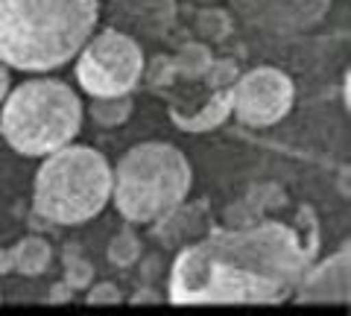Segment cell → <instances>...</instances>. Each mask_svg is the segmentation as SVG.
<instances>
[{
  "label": "cell",
  "mask_w": 351,
  "mask_h": 316,
  "mask_svg": "<svg viewBox=\"0 0 351 316\" xmlns=\"http://www.w3.org/2000/svg\"><path fill=\"white\" fill-rule=\"evenodd\" d=\"M302 234L287 223H246L196 237L176 255L167 276L173 304H281L319 252L311 220Z\"/></svg>",
  "instance_id": "cell-1"
},
{
  "label": "cell",
  "mask_w": 351,
  "mask_h": 316,
  "mask_svg": "<svg viewBox=\"0 0 351 316\" xmlns=\"http://www.w3.org/2000/svg\"><path fill=\"white\" fill-rule=\"evenodd\" d=\"M100 18V0H0V62L44 73L71 62Z\"/></svg>",
  "instance_id": "cell-2"
},
{
  "label": "cell",
  "mask_w": 351,
  "mask_h": 316,
  "mask_svg": "<svg viewBox=\"0 0 351 316\" xmlns=\"http://www.w3.org/2000/svg\"><path fill=\"white\" fill-rule=\"evenodd\" d=\"M82 129V100L68 82L27 80L0 103V135L18 156L44 158L73 144Z\"/></svg>",
  "instance_id": "cell-3"
},
{
  "label": "cell",
  "mask_w": 351,
  "mask_h": 316,
  "mask_svg": "<svg viewBox=\"0 0 351 316\" xmlns=\"http://www.w3.org/2000/svg\"><path fill=\"white\" fill-rule=\"evenodd\" d=\"M112 202V165L103 152L68 144L50 156L36 173L32 211L50 226H82Z\"/></svg>",
  "instance_id": "cell-4"
},
{
  "label": "cell",
  "mask_w": 351,
  "mask_h": 316,
  "mask_svg": "<svg viewBox=\"0 0 351 316\" xmlns=\"http://www.w3.org/2000/svg\"><path fill=\"white\" fill-rule=\"evenodd\" d=\"M193 170L184 152L164 141L132 147L112 170V202L126 223H156L191 193Z\"/></svg>",
  "instance_id": "cell-5"
},
{
  "label": "cell",
  "mask_w": 351,
  "mask_h": 316,
  "mask_svg": "<svg viewBox=\"0 0 351 316\" xmlns=\"http://www.w3.org/2000/svg\"><path fill=\"white\" fill-rule=\"evenodd\" d=\"M76 80L91 97L132 94L144 76V50L132 36L114 27L91 32L76 53Z\"/></svg>",
  "instance_id": "cell-6"
},
{
  "label": "cell",
  "mask_w": 351,
  "mask_h": 316,
  "mask_svg": "<svg viewBox=\"0 0 351 316\" xmlns=\"http://www.w3.org/2000/svg\"><path fill=\"white\" fill-rule=\"evenodd\" d=\"M295 85L284 71L261 64L240 73L232 85V114L243 126H276L290 114Z\"/></svg>",
  "instance_id": "cell-7"
},
{
  "label": "cell",
  "mask_w": 351,
  "mask_h": 316,
  "mask_svg": "<svg viewBox=\"0 0 351 316\" xmlns=\"http://www.w3.org/2000/svg\"><path fill=\"white\" fill-rule=\"evenodd\" d=\"M240 24L276 38H293L316 29L334 0H228Z\"/></svg>",
  "instance_id": "cell-8"
},
{
  "label": "cell",
  "mask_w": 351,
  "mask_h": 316,
  "mask_svg": "<svg viewBox=\"0 0 351 316\" xmlns=\"http://www.w3.org/2000/svg\"><path fill=\"white\" fill-rule=\"evenodd\" d=\"M108 27L141 41H161L179 18V0H108Z\"/></svg>",
  "instance_id": "cell-9"
},
{
  "label": "cell",
  "mask_w": 351,
  "mask_h": 316,
  "mask_svg": "<svg viewBox=\"0 0 351 316\" xmlns=\"http://www.w3.org/2000/svg\"><path fill=\"white\" fill-rule=\"evenodd\" d=\"M299 304H339L351 299V249L348 243L325 260H311L293 290Z\"/></svg>",
  "instance_id": "cell-10"
},
{
  "label": "cell",
  "mask_w": 351,
  "mask_h": 316,
  "mask_svg": "<svg viewBox=\"0 0 351 316\" xmlns=\"http://www.w3.org/2000/svg\"><path fill=\"white\" fill-rule=\"evenodd\" d=\"M170 121L176 129L182 132H211V129L223 126L232 114V88H219V91H211L208 103L199 106V112H179L176 106H170Z\"/></svg>",
  "instance_id": "cell-11"
},
{
  "label": "cell",
  "mask_w": 351,
  "mask_h": 316,
  "mask_svg": "<svg viewBox=\"0 0 351 316\" xmlns=\"http://www.w3.org/2000/svg\"><path fill=\"white\" fill-rule=\"evenodd\" d=\"M9 255H12V272L27 278L44 276L53 260V246L38 234H27L24 241H18L15 246H9Z\"/></svg>",
  "instance_id": "cell-12"
},
{
  "label": "cell",
  "mask_w": 351,
  "mask_h": 316,
  "mask_svg": "<svg viewBox=\"0 0 351 316\" xmlns=\"http://www.w3.org/2000/svg\"><path fill=\"white\" fill-rule=\"evenodd\" d=\"M152 226H156V234H158L167 246H179V243H184V241H196V237H199V228H202L196 211L188 208L184 202L176 205V208L167 211L164 217H158V220L152 223Z\"/></svg>",
  "instance_id": "cell-13"
},
{
  "label": "cell",
  "mask_w": 351,
  "mask_h": 316,
  "mask_svg": "<svg viewBox=\"0 0 351 316\" xmlns=\"http://www.w3.org/2000/svg\"><path fill=\"white\" fill-rule=\"evenodd\" d=\"M88 114L91 121L103 129H117L132 117V97L117 94V97H91L88 103Z\"/></svg>",
  "instance_id": "cell-14"
},
{
  "label": "cell",
  "mask_w": 351,
  "mask_h": 316,
  "mask_svg": "<svg viewBox=\"0 0 351 316\" xmlns=\"http://www.w3.org/2000/svg\"><path fill=\"white\" fill-rule=\"evenodd\" d=\"M170 62H173V71L184 76V80H202L205 71L214 62V53L205 41H188V45L179 47V53Z\"/></svg>",
  "instance_id": "cell-15"
},
{
  "label": "cell",
  "mask_w": 351,
  "mask_h": 316,
  "mask_svg": "<svg viewBox=\"0 0 351 316\" xmlns=\"http://www.w3.org/2000/svg\"><path fill=\"white\" fill-rule=\"evenodd\" d=\"M141 258V237L135 234L132 223H126L108 243V260L114 267H132Z\"/></svg>",
  "instance_id": "cell-16"
},
{
  "label": "cell",
  "mask_w": 351,
  "mask_h": 316,
  "mask_svg": "<svg viewBox=\"0 0 351 316\" xmlns=\"http://www.w3.org/2000/svg\"><path fill=\"white\" fill-rule=\"evenodd\" d=\"M193 27H196V32H199V38L223 41L228 32H232V15L223 12V9H214L211 3H208V9H199Z\"/></svg>",
  "instance_id": "cell-17"
},
{
  "label": "cell",
  "mask_w": 351,
  "mask_h": 316,
  "mask_svg": "<svg viewBox=\"0 0 351 316\" xmlns=\"http://www.w3.org/2000/svg\"><path fill=\"white\" fill-rule=\"evenodd\" d=\"M91 281H94L91 260H85L76 252L64 255V284H68L71 290H85V287H91Z\"/></svg>",
  "instance_id": "cell-18"
},
{
  "label": "cell",
  "mask_w": 351,
  "mask_h": 316,
  "mask_svg": "<svg viewBox=\"0 0 351 316\" xmlns=\"http://www.w3.org/2000/svg\"><path fill=\"white\" fill-rule=\"evenodd\" d=\"M237 76H240V68H237L234 59H214L202 80L208 82V88L211 91H219V88H232Z\"/></svg>",
  "instance_id": "cell-19"
},
{
  "label": "cell",
  "mask_w": 351,
  "mask_h": 316,
  "mask_svg": "<svg viewBox=\"0 0 351 316\" xmlns=\"http://www.w3.org/2000/svg\"><path fill=\"white\" fill-rule=\"evenodd\" d=\"M85 302L88 304H120L123 302V293H120V287L112 284V281H100V284H94L88 290Z\"/></svg>",
  "instance_id": "cell-20"
},
{
  "label": "cell",
  "mask_w": 351,
  "mask_h": 316,
  "mask_svg": "<svg viewBox=\"0 0 351 316\" xmlns=\"http://www.w3.org/2000/svg\"><path fill=\"white\" fill-rule=\"evenodd\" d=\"M144 73H147V80L149 82H156V85H164V82H170L173 76H176V71H173V62H170V56H156L149 62V68L144 64Z\"/></svg>",
  "instance_id": "cell-21"
},
{
  "label": "cell",
  "mask_w": 351,
  "mask_h": 316,
  "mask_svg": "<svg viewBox=\"0 0 351 316\" xmlns=\"http://www.w3.org/2000/svg\"><path fill=\"white\" fill-rule=\"evenodd\" d=\"M71 287L68 284H53V290H50V302H68L71 299Z\"/></svg>",
  "instance_id": "cell-22"
},
{
  "label": "cell",
  "mask_w": 351,
  "mask_h": 316,
  "mask_svg": "<svg viewBox=\"0 0 351 316\" xmlns=\"http://www.w3.org/2000/svg\"><path fill=\"white\" fill-rule=\"evenodd\" d=\"M158 267H161V260H158V258H149V260H144V272H141V276H144V281L156 278V276H158Z\"/></svg>",
  "instance_id": "cell-23"
},
{
  "label": "cell",
  "mask_w": 351,
  "mask_h": 316,
  "mask_svg": "<svg viewBox=\"0 0 351 316\" xmlns=\"http://www.w3.org/2000/svg\"><path fill=\"white\" fill-rule=\"evenodd\" d=\"M9 85H12V82H9V68L0 62V103H3V97L9 94Z\"/></svg>",
  "instance_id": "cell-24"
},
{
  "label": "cell",
  "mask_w": 351,
  "mask_h": 316,
  "mask_svg": "<svg viewBox=\"0 0 351 316\" xmlns=\"http://www.w3.org/2000/svg\"><path fill=\"white\" fill-rule=\"evenodd\" d=\"M3 272H12V255H9V249H0V276Z\"/></svg>",
  "instance_id": "cell-25"
},
{
  "label": "cell",
  "mask_w": 351,
  "mask_h": 316,
  "mask_svg": "<svg viewBox=\"0 0 351 316\" xmlns=\"http://www.w3.org/2000/svg\"><path fill=\"white\" fill-rule=\"evenodd\" d=\"M132 302H158L156 290H141V296H132Z\"/></svg>",
  "instance_id": "cell-26"
},
{
  "label": "cell",
  "mask_w": 351,
  "mask_h": 316,
  "mask_svg": "<svg viewBox=\"0 0 351 316\" xmlns=\"http://www.w3.org/2000/svg\"><path fill=\"white\" fill-rule=\"evenodd\" d=\"M188 3H196V6H208V3H217V0H188Z\"/></svg>",
  "instance_id": "cell-27"
},
{
  "label": "cell",
  "mask_w": 351,
  "mask_h": 316,
  "mask_svg": "<svg viewBox=\"0 0 351 316\" xmlns=\"http://www.w3.org/2000/svg\"><path fill=\"white\" fill-rule=\"evenodd\" d=\"M0 299H3V293H0Z\"/></svg>",
  "instance_id": "cell-28"
}]
</instances>
